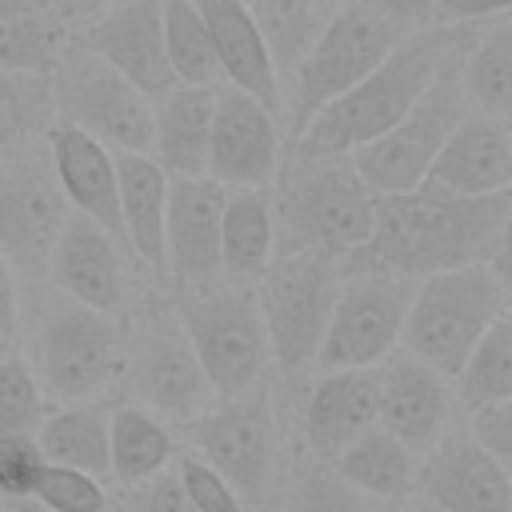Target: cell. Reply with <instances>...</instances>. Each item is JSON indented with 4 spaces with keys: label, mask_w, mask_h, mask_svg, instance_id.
Listing matches in <instances>:
<instances>
[{
    "label": "cell",
    "mask_w": 512,
    "mask_h": 512,
    "mask_svg": "<svg viewBox=\"0 0 512 512\" xmlns=\"http://www.w3.org/2000/svg\"><path fill=\"white\" fill-rule=\"evenodd\" d=\"M408 36L404 28H396L392 20H384L380 12L364 8L360 0L340 4L324 32L312 40V48L304 52V60L284 76L280 84V116L288 124V144L300 136V128L340 92H348L360 76H368L388 52L392 44Z\"/></svg>",
    "instance_id": "obj_6"
},
{
    "label": "cell",
    "mask_w": 512,
    "mask_h": 512,
    "mask_svg": "<svg viewBox=\"0 0 512 512\" xmlns=\"http://www.w3.org/2000/svg\"><path fill=\"white\" fill-rule=\"evenodd\" d=\"M112 512H196L176 468H164L140 484H128L112 496Z\"/></svg>",
    "instance_id": "obj_41"
},
{
    "label": "cell",
    "mask_w": 512,
    "mask_h": 512,
    "mask_svg": "<svg viewBox=\"0 0 512 512\" xmlns=\"http://www.w3.org/2000/svg\"><path fill=\"white\" fill-rule=\"evenodd\" d=\"M220 204L224 188L208 176H168L164 276L180 292L220 280Z\"/></svg>",
    "instance_id": "obj_19"
},
{
    "label": "cell",
    "mask_w": 512,
    "mask_h": 512,
    "mask_svg": "<svg viewBox=\"0 0 512 512\" xmlns=\"http://www.w3.org/2000/svg\"><path fill=\"white\" fill-rule=\"evenodd\" d=\"M24 328V296H20V280L12 272V264L0 256V336L16 344Z\"/></svg>",
    "instance_id": "obj_46"
},
{
    "label": "cell",
    "mask_w": 512,
    "mask_h": 512,
    "mask_svg": "<svg viewBox=\"0 0 512 512\" xmlns=\"http://www.w3.org/2000/svg\"><path fill=\"white\" fill-rule=\"evenodd\" d=\"M116 204L124 248L160 280L164 276V208L168 176L148 152H116Z\"/></svg>",
    "instance_id": "obj_26"
},
{
    "label": "cell",
    "mask_w": 512,
    "mask_h": 512,
    "mask_svg": "<svg viewBox=\"0 0 512 512\" xmlns=\"http://www.w3.org/2000/svg\"><path fill=\"white\" fill-rule=\"evenodd\" d=\"M372 380H376V424L416 456L432 452L444 440V432L456 424L460 404L452 380L420 364L416 356L400 348L388 352L372 368Z\"/></svg>",
    "instance_id": "obj_16"
},
{
    "label": "cell",
    "mask_w": 512,
    "mask_h": 512,
    "mask_svg": "<svg viewBox=\"0 0 512 512\" xmlns=\"http://www.w3.org/2000/svg\"><path fill=\"white\" fill-rule=\"evenodd\" d=\"M48 84H52V108L60 124L88 132L112 152H148L152 100L112 64L80 48L72 36L64 40L52 64Z\"/></svg>",
    "instance_id": "obj_10"
},
{
    "label": "cell",
    "mask_w": 512,
    "mask_h": 512,
    "mask_svg": "<svg viewBox=\"0 0 512 512\" xmlns=\"http://www.w3.org/2000/svg\"><path fill=\"white\" fill-rule=\"evenodd\" d=\"M284 512H376V500H368L364 492H356L352 484H344L332 472V464L312 460L292 480L288 500H284Z\"/></svg>",
    "instance_id": "obj_39"
},
{
    "label": "cell",
    "mask_w": 512,
    "mask_h": 512,
    "mask_svg": "<svg viewBox=\"0 0 512 512\" xmlns=\"http://www.w3.org/2000/svg\"><path fill=\"white\" fill-rule=\"evenodd\" d=\"M432 512H512V468L488 456L460 424L420 456L416 484Z\"/></svg>",
    "instance_id": "obj_18"
},
{
    "label": "cell",
    "mask_w": 512,
    "mask_h": 512,
    "mask_svg": "<svg viewBox=\"0 0 512 512\" xmlns=\"http://www.w3.org/2000/svg\"><path fill=\"white\" fill-rule=\"evenodd\" d=\"M4 512H48V508L36 504L32 496H20V500H4Z\"/></svg>",
    "instance_id": "obj_48"
},
{
    "label": "cell",
    "mask_w": 512,
    "mask_h": 512,
    "mask_svg": "<svg viewBox=\"0 0 512 512\" xmlns=\"http://www.w3.org/2000/svg\"><path fill=\"white\" fill-rule=\"evenodd\" d=\"M512 0H436L432 24H484L508 16Z\"/></svg>",
    "instance_id": "obj_44"
},
{
    "label": "cell",
    "mask_w": 512,
    "mask_h": 512,
    "mask_svg": "<svg viewBox=\"0 0 512 512\" xmlns=\"http://www.w3.org/2000/svg\"><path fill=\"white\" fill-rule=\"evenodd\" d=\"M464 432H468L488 456H496L504 468H512V400H496V404L468 408Z\"/></svg>",
    "instance_id": "obj_43"
},
{
    "label": "cell",
    "mask_w": 512,
    "mask_h": 512,
    "mask_svg": "<svg viewBox=\"0 0 512 512\" xmlns=\"http://www.w3.org/2000/svg\"><path fill=\"white\" fill-rule=\"evenodd\" d=\"M340 260L312 248H276L264 276L252 284L264 316L272 364L296 376L308 372L328 328V312L340 288Z\"/></svg>",
    "instance_id": "obj_8"
},
{
    "label": "cell",
    "mask_w": 512,
    "mask_h": 512,
    "mask_svg": "<svg viewBox=\"0 0 512 512\" xmlns=\"http://www.w3.org/2000/svg\"><path fill=\"white\" fill-rule=\"evenodd\" d=\"M32 436L48 464L80 468L108 484V408L104 404L96 400L52 404Z\"/></svg>",
    "instance_id": "obj_29"
},
{
    "label": "cell",
    "mask_w": 512,
    "mask_h": 512,
    "mask_svg": "<svg viewBox=\"0 0 512 512\" xmlns=\"http://www.w3.org/2000/svg\"><path fill=\"white\" fill-rule=\"evenodd\" d=\"M52 124H56V108H52L48 76L0 68V160L44 148Z\"/></svg>",
    "instance_id": "obj_32"
},
{
    "label": "cell",
    "mask_w": 512,
    "mask_h": 512,
    "mask_svg": "<svg viewBox=\"0 0 512 512\" xmlns=\"http://www.w3.org/2000/svg\"><path fill=\"white\" fill-rule=\"evenodd\" d=\"M172 468H176V476H180V484H184V492H188L196 512H248L240 492L220 472H212L200 456L184 452V456L172 460Z\"/></svg>",
    "instance_id": "obj_40"
},
{
    "label": "cell",
    "mask_w": 512,
    "mask_h": 512,
    "mask_svg": "<svg viewBox=\"0 0 512 512\" xmlns=\"http://www.w3.org/2000/svg\"><path fill=\"white\" fill-rule=\"evenodd\" d=\"M4 352H12V340H4V336H0V356H4Z\"/></svg>",
    "instance_id": "obj_50"
},
{
    "label": "cell",
    "mask_w": 512,
    "mask_h": 512,
    "mask_svg": "<svg viewBox=\"0 0 512 512\" xmlns=\"http://www.w3.org/2000/svg\"><path fill=\"white\" fill-rule=\"evenodd\" d=\"M216 84H172L152 100L148 156L164 176H204Z\"/></svg>",
    "instance_id": "obj_25"
},
{
    "label": "cell",
    "mask_w": 512,
    "mask_h": 512,
    "mask_svg": "<svg viewBox=\"0 0 512 512\" xmlns=\"http://www.w3.org/2000/svg\"><path fill=\"white\" fill-rule=\"evenodd\" d=\"M280 172V116L256 96L216 84L204 176L220 188H272Z\"/></svg>",
    "instance_id": "obj_15"
},
{
    "label": "cell",
    "mask_w": 512,
    "mask_h": 512,
    "mask_svg": "<svg viewBox=\"0 0 512 512\" xmlns=\"http://www.w3.org/2000/svg\"><path fill=\"white\" fill-rule=\"evenodd\" d=\"M32 500L48 512H112V492L100 476L48 460L32 484Z\"/></svg>",
    "instance_id": "obj_38"
},
{
    "label": "cell",
    "mask_w": 512,
    "mask_h": 512,
    "mask_svg": "<svg viewBox=\"0 0 512 512\" xmlns=\"http://www.w3.org/2000/svg\"><path fill=\"white\" fill-rule=\"evenodd\" d=\"M376 512H412V508H408L404 500H384V504H380Z\"/></svg>",
    "instance_id": "obj_49"
},
{
    "label": "cell",
    "mask_w": 512,
    "mask_h": 512,
    "mask_svg": "<svg viewBox=\"0 0 512 512\" xmlns=\"http://www.w3.org/2000/svg\"><path fill=\"white\" fill-rule=\"evenodd\" d=\"M376 428V380L372 368H336L316 372L304 408L300 436L312 460L332 464L356 436Z\"/></svg>",
    "instance_id": "obj_22"
},
{
    "label": "cell",
    "mask_w": 512,
    "mask_h": 512,
    "mask_svg": "<svg viewBox=\"0 0 512 512\" xmlns=\"http://www.w3.org/2000/svg\"><path fill=\"white\" fill-rule=\"evenodd\" d=\"M420 184L436 188V192H452V196L504 192L512 184V132H508V120L468 112L448 132V140L432 156V164H428Z\"/></svg>",
    "instance_id": "obj_21"
},
{
    "label": "cell",
    "mask_w": 512,
    "mask_h": 512,
    "mask_svg": "<svg viewBox=\"0 0 512 512\" xmlns=\"http://www.w3.org/2000/svg\"><path fill=\"white\" fill-rule=\"evenodd\" d=\"M160 32H164V56H168L176 84H220L212 36L192 0H164Z\"/></svg>",
    "instance_id": "obj_35"
},
{
    "label": "cell",
    "mask_w": 512,
    "mask_h": 512,
    "mask_svg": "<svg viewBox=\"0 0 512 512\" xmlns=\"http://www.w3.org/2000/svg\"><path fill=\"white\" fill-rule=\"evenodd\" d=\"M44 156L48 168L64 192L68 212L96 220L100 228H108L120 244V204H116V152L104 148L100 140H92L88 132L72 128V124H52L44 136Z\"/></svg>",
    "instance_id": "obj_23"
},
{
    "label": "cell",
    "mask_w": 512,
    "mask_h": 512,
    "mask_svg": "<svg viewBox=\"0 0 512 512\" xmlns=\"http://www.w3.org/2000/svg\"><path fill=\"white\" fill-rule=\"evenodd\" d=\"M420 512H432V508H428V504H420Z\"/></svg>",
    "instance_id": "obj_52"
},
{
    "label": "cell",
    "mask_w": 512,
    "mask_h": 512,
    "mask_svg": "<svg viewBox=\"0 0 512 512\" xmlns=\"http://www.w3.org/2000/svg\"><path fill=\"white\" fill-rule=\"evenodd\" d=\"M460 88L472 112L508 120L512 108V20L496 16L476 24L460 52Z\"/></svg>",
    "instance_id": "obj_31"
},
{
    "label": "cell",
    "mask_w": 512,
    "mask_h": 512,
    "mask_svg": "<svg viewBox=\"0 0 512 512\" xmlns=\"http://www.w3.org/2000/svg\"><path fill=\"white\" fill-rule=\"evenodd\" d=\"M512 220V192L452 196L436 188L376 192V220L368 240L340 260L344 272H392V276H432L460 264L504 260Z\"/></svg>",
    "instance_id": "obj_1"
},
{
    "label": "cell",
    "mask_w": 512,
    "mask_h": 512,
    "mask_svg": "<svg viewBox=\"0 0 512 512\" xmlns=\"http://www.w3.org/2000/svg\"><path fill=\"white\" fill-rule=\"evenodd\" d=\"M324 4H332V8H340V4H348V0H324Z\"/></svg>",
    "instance_id": "obj_51"
},
{
    "label": "cell",
    "mask_w": 512,
    "mask_h": 512,
    "mask_svg": "<svg viewBox=\"0 0 512 512\" xmlns=\"http://www.w3.org/2000/svg\"><path fill=\"white\" fill-rule=\"evenodd\" d=\"M176 320L200 360L212 396H232L268 380L272 348L252 284L216 280L208 288L184 292L176 304Z\"/></svg>",
    "instance_id": "obj_7"
},
{
    "label": "cell",
    "mask_w": 512,
    "mask_h": 512,
    "mask_svg": "<svg viewBox=\"0 0 512 512\" xmlns=\"http://www.w3.org/2000/svg\"><path fill=\"white\" fill-rule=\"evenodd\" d=\"M184 432L192 456H200L212 472H220L248 508L268 500L276 480V448H280L268 380L232 396H212L184 424Z\"/></svg>",
    "instance_id": "obj_9"
},
{
    "label": "cell",
    "mask_w": 512,
    "mask_h": 512,
    "mask_svg": "<svg viewBox=\"0 0 512 512\" xmlns=\"http://www.w3.org/2000/svg\"><path fill=\"white\" fill-rule=\"evenodd\" d=\"M176 436L172 424H164L156 412L124 400L108 408V480L116 488L140 484L176 460Z\"/></svg>",
    "instance_id": "obj_28"
},
{
    "label": "cell",
    "mask_w": 512,
    "mask_h": 512,
    "mask_svg": "<svg viewBox=\"0 0 512 512\" xmlns=\"http://www.w3.org/2000/svg\"><path fill=\"white\" fill-rule=\"evenodd\" d=\"M116 384H124L128 400L156 412L164 424H188L212 400L176 308L148 312L144 320L124 328V364Z\"/></svg>",
    "instance_id": "obj_12"
},
{
    "label": "cell",
    "mask_w": 512,
    "mask_h": 512,
    "mask_svg": "<svg viewBox=\"0 0 512 512\" xmlns=\"http://www.w3.org/2000/svg\"><path fill=\"white\" fill-rule=\"evenodd\" d=\"M44 468L36 436H0V500L32 496V484Z\"/></svg>",
    "instance_id": "obj_42"
},
{
    "label": "cell",
    "mask_w": 512,
    "mask_h": 512,
    "mask_svg": "<svg viewBox=\"0 0 512 512\" xmlns=\"http://www.w3.org/2000/svg\"><path fill=\"white\" fill-rule=\"evenodd\" d=\"M416 468H420V456H416L412 448H404L392 432H384L380 424L368 428L364 436H356V440L332 460V472H336L344 484H352L356 492H364L368 500H376V504L412 496Z\"/></svg>",
    "instance_id": "obj_30"
},
{
    "label": "cell",
    "mask_w": 512,
    "mask_h": 512,
    "mask_svg": "<svg viewBox=\"0 0 512 512\" xmlns=\"http://www.w3.org/2000/svg\"><path fill=\"white\" fill-rule=\"evenodd\" d=\"M48 400L28 368V360L12 348L0 356V436H32L44 420Z\"/></svg>",
    "instance_id": "obj_37"
},
{
    "label": "cell",
    "mask_w": 512,
    "mask_h": 512,
    "mask_svg": "<svg viewBox=\"0 0 512 512\" xmlns=\"http://www.w3.org/2000/svg\"><path fill=\"white\" fill-rule=\"evenodd\" d=\"M452 392L456 404L480 408V404H496V400H512V324L508 316H500L464 356V364L452 376Z\"/></svg>",
    "instance_id": "obj_34"
},
{
    "label": "cell",
    "mask_w": 512,
    "mask_h": 512,
    "mask_svg": "<svg viewBox=\"0 0 512 512\" xmlns=\"http://www.w3.org/2000/svg\"><path fill=\"white\" fill-rule=\"evenodd\" d=\"M476 24H428L392 44V52L360 76L348 92L328 100L288 144L292 156H352L380 132H388L416 96L436 80V72L464 52Z\"/></svg>",
    "instance_id": "obj_2"
},
{
    "label": "cell",
    "mask_w": 512,
    "mask_h": 512,
    "mask_svg": "<svg viewBox=\"0 0 512 512\" xmlns=\"http://www.w3.org/2000/svg\"><path fill=\"white\" fill-rule=\"evenodd\" d=\"M0 512H4V500H0Z\"/></svg>",
    "instance_id": "obj_53"
},
{
    "label": "cell",
    "mask_w": 512,
    "mask_h": 512,
    "mask_svg": "<svg viewBox=\"0 0 512 512\" xmlns=\"http://www.w3.org/2000/svg\"><path fill=\"white\" fill-rule=\"evenodd\" d=\"M64 220L68 204L44 148L0 160V256L12 264L16 280L44 284L48 252Z\"/></svg>",
    "instance_id": "obj_14"
},
{
    "label": "cell",
    "mask_w": 512,
    "mask_h": 512,
    "mask_svg": "<svg viewBox=\"0 0 512 512\" xmlns=\"http://www.w3.org/2000/svg\"><path fill=\"white\" fill-rule=\"evenodd\" d=\"M412 288L416 280L392 272H344L312 368H376L400 344Z\"/></svg>",
    "instance_id": "obj_13"
},
{
    "label": "cell",
    "mask_w": 512,
    "mask_h": 512,
    "mask_svg": "<svg viewBox=\"0 0 512 512\" xmlns=\"http://www.w3.org/2000/svg\"><path fill=\"white\" fill-rule=\"evenodd\" d=\"M468 48V44H464ZM468 100L460 88V52L436 72V80L416 96V104L376 140L356 148L348 160L364 176L372 192H408L424 180L432 156L448 140V132L468 116Z\"/></svg>",
    "instance_id": "obj_11"
},
{
    "label": "cell",
    "mask_w": 512,
    "mask_h": 512,
    "mask_svg": "<svg viewBox=\"0 0 512 512\" xmlns=\"http://www.w3.org/2000/svg\"><path fill=\"white\" fill-rule=\"evenodd\" d=\"M276 248H312L324 256H352L376 220V192L348 156H292L276 172Z\"/></svg>",
    "instance_id": "obj_4"
},
{
    "label": "cell",
    "mask_w": 512,
    "mask_h": 512,
    "mask_svg": "<svg viewBox=\"0 0 512 512\" xmlns=\"http://www.w3.org/2000/svg\"><path fill=\"white\" fill-rule=\"evenodd\" d=\"M252 12V24L264 40V52L284 84V76L304 60L312 40L324 32L328 16L336 12L324 0H244Z\"/></svg>",
    "instance_id": "obj_33"
},
{
    "label": "cell",
    "mask_w": 512,
    "mask_h": 512,
    "mask_svg": "<svg viewBox=\"0 0 512 512\" xmlns=\"http://www.w3.org/2000/svg\"><path fill=\"white\" fill-rule=\"evenodd\" d=\"M32 4H36L40 12H48V16H52L68 36H72V32H76V28H84L92 16H100L112 0H32Z\"/></svg>",
    "instance_id": "obj_47"
},
{
    "label": "cell",
    "mask_w": 512,
    "mask_h": 512,
    "mask_svg": "<svg viewBox=\"0 0 512 512\" xmlns=\"http://www.w3.org/2000/svg\"><path fill=\"white\" fill-rule=\"evenodd\" d=\"M44 280L68 300L92 312H104V316H120L132 300V268H128L124 244L108 228L76 212H68L48 252Z\"/></svg>",
    "instance_id": "obj_17"
},
{
    "label": "cell",
    "mask_w": 512,
    "mask_h": 512,
    "mask_svg": "<svg viewBox=\"0 0 512 512\" xmlns=\"http://www.w3.org/2000/svg\"><path fill=\"white\" fill-rule=\"evenodd\" d=\"M48 404H84L116 388L124 364V328L64 292H40L20 352Z\"/></svg>",
    "instance_id": "obj_3"
},
{
    "label": "cell",
    "mask_w": 512,
    "mask_h": 512,
    "mask_svg": "<svg viewBox=\"0 0 512 512\" xmlns=\"http://www.w3.org/2000/svg\"><path fill=\"white\" fill-rule=\"evenodd\" d=\"M276 256L272 188H224L220 204V280L256 284Z\"/></svg>",
    "instance_id": "obj_27"
},
{
    "label": "cell",
    "mask_w": 512,
    "mask_h": 512,
    "mask_svg": "<svg viewBox=\"0 0 512 512\" xmlns=\"http://www.w3.org/2000/svg\"><path fill=\"white\" fill-rule=\"evenodd\" d=\"M160 4L164 0H112L100 16H92L84 28L72 32L80 48H88L120 76H128L148 100L164 96L176 84L164 56Z\"/></svg>",
    "instance_id": "obj_20"
},
{
    "label": "cell",
    "mask_w": 512,
    "mask_h": 512,
    "mask_svg": "<svg viewBox=\"0 0 512 512\" xmlns=\"http://www.w3.org/2000/svg\"><path fill=\"white\" fill-rule=\"evenodd\" d=\"M68 32L40 12L36 4L20 8L16 16L0 20V68H16V72H52L60 48H64Z\"/></svg>",
    "instance_id": "obj_36"
},
{
    "label": "cell",
    "mask_w": 512,
    "mask_h": 512,
    "mask_svg": "<svg viewBox=\"0 0 512 512\" xmlns=\"http://www.w3.org/2000/svg\"><path fill=\"white\" fill-rule=\"evenodd\" d=\"M360 4L372 8V12H380L384 20H392L404 32L428 28L432 16H436V0H360Z\"/></svg>",
    "instance_id": "obj_45"
},
{
    "label": "cell",
    "mask_w": 512,
    "mask_h": 512,
    "mask_svg": "<svg viewBox=\"0 0 512 512\" xmlns=\"http://www.w3.org/2000/svg\"><path fill=\"white\" fill-rule=\"evenodd\" d=\"M500 316H508L504 260L444 268L416 280L396 348L452 380L472 344Z\"/></svg>",
    "instance_id": "obj_5"
},
{
    "label": "cell",
    "mask_w": 512,
    "mask_h": 512,
    "mask_svg": "<svg viewBox=\"0 0 512 512\" xmlns=\"http://www.w3.org/2000/svg\"><path fill=\"white\" fill-rule=\"evenodd\" d=\"M212 48H216V64H220V80L256 96L260 104H268L280 116V76L264 52V40L252 24V12L244 0H192Z\"/></svg>",
    "instance_id": "obj_24"
}]
</instances>
